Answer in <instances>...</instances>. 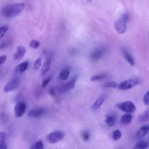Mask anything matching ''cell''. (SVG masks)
<instances>
[{"mask_svg":"<svg viewBox=\"0 0 149 149\" xmlns=\"http://www.w3.org/2000/svg\"><path fill=\"white\" fill-rule=\"evenodd\" d=\"M25 8V3L17 2L5 6L2 9V14L5 17H12L21 13Z\"/></svg>","mask_w":149,"mask_h":149,"instance_id":"obj_1","label":"cell"},{"mask_svg":"<svg viewBox=\"0 0 149 149\" xmlns=\"http://www.w3.org/2000/svg\"><path fill=\"white\" fill-rule=\"evenodd\" d=\"M128 19L129 17L127 15L123 14L117 21L115 22V28L119 34H122L126 31Z\"/></svg>","mask_w":149,"mask_h":149,"instance_id":"obj_2","label":"cell"},{"mask_svg":"<svg viewBox=\"0 0 149 149\" xmlns=\"http://www.w3.org/2000/svg\"><path fill=\"white\" fill-rule=\"evenodd\" d=\"M116 107L120 110L127 113H133L136 111V106L131 101H125L116 105Z\"/></svg>","mask_w":149,"mask_h":149,"instance_id":"obj_3","label":"cell"},{"mask_svg":"<svg viewBox=\"0 0 149 149\" xmlns=\"http://www.w3.org/2000/svg\"><path fill=\"white\" fill-rule=\"evenodd\" d=\"M64 137V133L60 130H56L49 133L46 137L47 141L52 144H55L62 140Z\"/></svg>","mask_w":149,"mask_h":149,"instance_id":"obj_4","label":"cell"},{"mask_svg":"<svg viewBox=\"0 0 149 149\" xmlns=\"http://www.w3.org/2000/svg\"><path fill=\"white\" fill-rule=\"evenodd\" d=\"M140 83V80L138 79H131L125 80L121 82L118 88L121 90H126L130 89L137 86Z\"/></svg>","mask_w":149,"mask_h":149,"instance_id":"obj_5","label":"cell"},{"mask_svg":"<svg viewBox=\"0 0 149 149\" xmlns=\"http://www.w3.org/2000/svg\"><path fill=\"white\" fill-rule=\"evenodd\" d=\"M20 84V80L19 78L16 77L9 81L3 87V91L9 93L16 89Z\"/></svg>","mask_w":149,"mask_h":149,"instance_id":"obj_6","label":"cell"},{"mask_svg":"<svg viewBox=\"0 0 149 149\" xmlns=\"http://www.w3.org/2000/svg\"><path fill=\"white\" fill-rule=\"evenodd\" d=\"M26 110V104L24 102H18L15 106L14 112L16 117L21 118L24 114Z\"/></svg>","mask_w":149,"mask_h":149,"instance_id":"obj_7","label":"cell"},{"mask_svg":"<svg viewBox=\"0 0 149 149\" xmlns=\"http://www.w3.org/2000/svg\"><path fill=\"white\" fill-rule=\"evenodd\" d=\"M104 51L102 48H97L94 50L90 55V59L93 61H96L99 60L104 55Z\"/></svg>","mask_w":149,"mask_h":149,"instance_id":"obj_8","label":"cell"},{"mask_svg":"<svg viewBox=\"0 0 149 149\" xmlns=\"http://www.w3.org/2000/svg\"><path fill=\"white\" fill-rule=\"evenodd\" d=\"M26 53V48L23 45H19L16 48V52L14 55V59L16 61L20 60Z\"/></svg>","mask_w":149,"mask_h":149,"instance_id":"obj_9","label":"cell"},{"mask_svg":"<svg viewBox=\"0 0 149 149\" xmlns=\"http://www.w3.org/2000/svg\"><path fill=\"white\" fill-rule=\"evenodd\" d=\"M51 58H47L44 61L43 65H42V67L40 70V74L41 76H44L48 73L51 68Z\"/></svg>","mask_w":149,"mask_h":149,"instance_id":"obj_10","label":"cell"},{"mask_svg":"<svg viewBox=\"0 0 149 149\" xmlns=\"http://www.w3.org/2000/svg\"><path fill=\"white\" fill-rule=\"evenodd\" d=\"M45 111L42 108H38V109H34L29 111L28 112V116L31 118H38L42 115L44 113Z\"/></svg>","mask_w":149,"mask_h":149,"instance_id":"obj_11","label":"cell"},{"mask_svg":"<svg viewBox=\"0 0 149 149\" xmlns=\"http://www.w3.org/2000/svg\"><path fill=\"white\" fill-rule=\"evenodd\" d=\"M105 96L104 95H101V96H100L91 106L90 108L91 110L95 111L99 109L100 107L103 104L105 101Z\"/></svg>","mask_w":149,"mask_h":149,"instance_id":"obj_12","label":"cell"},{"mask_svg":"<svg viewBox=\"0 0 149 149\" xmlns=\"http://www.w3.org/2000/svg\"><path fill=\"white\" fill-rule=\"evenodd\" d=\"M149 132V125L142 126L136 132V136L139 139L144 137Z\"/></svg>","mask_w":149,"mask_h":149,"instance_id":"obj_13","label":"cell"},{"mask_svg":"<svg viewBox=\"0 0 149 149\" xmlns=\"http://www.w3.org/2000/svg\"><path fill=\"white\" fill-rule=\"evenodd\" d=\"M29 64V62L28 61H24V62L20 63L16 67L15 72H17V73L25 72L28 68Z\"/></svg>","mask_w":149,"mask_h":149,"instance_id":"obj_14","label":"cell"},{"mask_svg":"<svg viewBox=\"0 0 149 149\" xmlns=\"http://www.w3.org/2000/svg\"><path fill=\"white\" fill-rule=\"evenodd\" d=\"M149 120V108H147L143 112H142L138 118V121L140 123L145 122Z\"/></svg>","mask_w":149,"mask_h":149,"instance_id":"obj_15","label":"cell"},{"mask_svg":"<svg viewBox=\"0 0 149 149\" xmlns=\"http://www.w3.org/2000/svg\"><path fill=\"white\" fill-rule=\"evenodd\" d=\"M148 143L147 141L140 140L138 141L132 149H146L148 147Z\"/></svg>","mask_w":149,"mask_h":149,"instance_id":"obj_16","label":"cell"},{"mask_svg":"<svg viewBox=\"0 0 149 149\" xmlns=\"http://www.w3.org/2000/svg\"><path fill=\"white\" fill-rule=\"evenodd\" d=\"M132 120V115L130 113H126L121 116L120 121L124 125H129Z\"/></svg>","mask_w":149,"mask_h":149,"instance_id":"obj_17","label":"cell"},{"mask_svg":"<svg viewBox=\"0 0 149 149\" xmlns=\"http://www.w3.org/2000/svg\"><path fill=\"white\" fill-rule=\"evenodd\" d=\"M123 55L125 58V59L126 60V61L131 65V66H134L135 64L133 58L132 56V55L125 49L123 50Z\"/></svg>","mask_w":149,"mask_h":149,"instance_id":"obj_18","label":"cell"},{"mask_svg":"<svg viewBox=\"0 0 149 149\" xmlns=\"http://www.w3.org/2000/svg\"><path fill=\"white\" fill-rule=\"evenodd\" d=\"M0 149H7L6 138L5 133H0Z\"/></svg>","mask_w":149,"mask_h":149,"instance_id":"obj_19","label":"cell"},{"mask_svg":"<svg viewBox=\"0 0 149 149\" xmlns=\"http://www.w3.org/2000/svg\"><path fill=\"white\" fill-rule=\"evenodd\" d=\"M76 82V77H73L71 79L65 83V84L64 85L63 88L65 90L72 89L74 87Z\"/></svg>","mask_w":149,"mask_h":149,"instance_id":"obj_20","label":"cell"},{"mask_svg":"<svg viewBox=\"0 0 149 149\" xmlns=\"http://www.w3.org/2000/svg\"><path fill=\"white\" fill-rule=\"evenodd\" d=\"M105 123L109 127H112L115 123V118L114 116L108 115L105 118Z\"/></svg>","mask_w":149,"mask_h":149,"instance_id":"obj_21","label":"cell"},{"mask_svg":"<svg viewBox=\"0 0 149 149\" xmlns=\"http://www.w3.org/2000/svg\"><path fill=\"white\" fill-rule=\"evenodd\" d=\"M69 71L68 69H63L59 73V78L61 80H66L69 78Z\"/></svg>","mask_w":149,"mask_h":149,"instance_id":"obj_22","label":"cell"},{"mask_svg":"<svg viewBox=\"0 0 149 149\" xmlns=\"http://www.w3.org/2000/svg\"><path fill=\"white\" fill-rule=\"evenodd\" d=\"M44 144L41 140L37 141L30 148V149H44Z\"/></svg>","mask_w":149,"mask_h":149,"instance_id":"obj_23","label":"cell"},{"mask_svg":"<svg viewBox=\"0 0 149 149\" xmlns=\"http://www.w3.org/2000/svg\"><path fill=\"white\" fill-rule=\"evenodd\" d=\"M106 75L104 73L101 74H94L92 76L90 77V80L91 81H100L103 80L105 77Z\"/></svg>","mask_w":149,"mask_h":149,"instance_id":"obj_24","label":"cell"},{"mask_svg":"<svg viewBox=\"0 0 149 149\" xmlns=\"http://www.w3.org/2000/svg\"><path fill=\"white\" fill-rule=\"evenodd\" d=\"M122 136V133L119 130H115L112 133V139L114 141L119 140Z\"/></svg>","mask_w":149,"mask_h":149,"instance_id":"obj_25","label":"cell"},{"mask_svg":"<svg viewBox=\"0 0 149 149\" xmlns=\"http://www.w3.org/2000/svg\"><path fill=\"white\" fill-rule=\"evenodd\" d=\"M40 45V41L38 40H31V41L30 42V44H29V47L32 48H34V49H36V48H38L39 47Z\"/></svg>","mask_w":149,"mask_h":149,"instance_id":"obj_26","label":"cell"},{"mask_svg":"<svg viewBox=\"0 0 149 149\" xmlns=\"http://www.w3.org/2000/svg\"><path fill=\"white\" fill-rule=\"evenodd\" d=\"M41 63H42V60H41V58H37L35 62H34V69L35 70H38L41 66Z\"/></svg>","mask_w":149,"mask_h":149,"instance_id":"obj_27","label":"cell"},{"mask_svg":"<svg viewBox=\"0 0 149 149\" xmlns=\"http://www.w3.org/2000/svg\"><path fill=\"white\" fill-rule=\"evenodd\" d=\"M9 27L8 25H3L0 29V39H2L5 35V33L8 31Z\"/></svg>","mask_w":149,"mask_h":149,"instance_id":"obj_28","label":"cell"},{"mask_svg":"<svg viewBox=\"0 0 149 149\" xmlns=\"http://www.w3.org/2000/svg\"><path fill=\"white\" fill-rule=\"evenodd\" d=\"M104 86L109 88H116L118 87V83L114 81H110L105 83L104 84Z\"/></svg>","mask_w":149,"mask_h":149,"instance_id":"obj_29","label":"cell"},{"mask_svg":"<svg viewBox=\"0 0 149 149\" xmlns=\"http://www.w3.org/2000/svg\"><path fill=\"white\" fill-rule=\"evenodd\" d=\"M143 102L146 105H149V91L147 92L144 95Z\"/></svg>","mask_w":149,"mask_h":149,"instance_id":"obj_30","label":"cell"},{"mask_svg":"<svg viewBox=\"0 0 149 149\" xmlns=\"http://www.w3.org/2000/svg\"><path fill=\"white\" fill-rule=\"evenodd\" d=\"M82 137L84 141H87L90 138V134L87 131H84L82 133Z\"/></svg>","mask_w":149,"mask_h":149,"instance_id":"obj_31","label":"cell"},{"mask_svg":"<svg viewBox=\"0 0 149 149\" xmlns=\"http://www.w3.org/2000/svg\"><path fill=\"white\" fill-rule=\"evenodd\" d=\"M50 79H51V77H48V78H47V79H45V80H43V81L42 83V87L43 88L47 86V84H48V83H49V81L50 80Z\"/></svg>","mask_w":149,"mask_h":149,"instance_id":"obj_32","label":"cell"},{"mask_svg":"<svg viewBox=\"0 0 149 149\" xmlns=\"http://www.w3.org/2000/svg\"><path fill=\"white\" fill-rule=\"evenodd\" d=\"M6 58H7L6 55H1V58H0V64L2 65L3 63H4L6 60Z\"/></svg>","mask_w":149,"mask_h":149,"instance_id":"obj_33","label":"cell"}]
</instances>
